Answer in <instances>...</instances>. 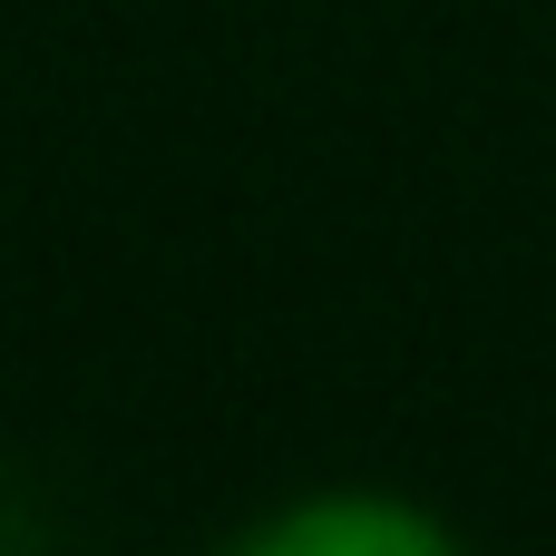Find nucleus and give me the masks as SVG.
<instances>
[{"label":"nucleus","instance_id":"obj_1","mask_svg":"<svg viewBox=\"0 0 556 556\" xmlns=\"http://www.w3.org/2000/svg\"><path fill=\"white\" fill-rule=\"evenodd\" d=\"M244 556H459V547L401 498H313V508L274 518Z\"/></svg>","mask_w":556,"mask_h":556}]
</instances>
